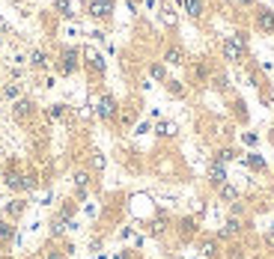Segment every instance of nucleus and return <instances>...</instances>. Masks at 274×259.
<instances>
[{"mask_svg": "<svg viewBox=\"0 0 274 259\" xmlns=\"http://www.w3.org/2000/svg\"><path fill=\"white\" fill-rule=\"evenodd\" d=\"M209 182H212L215 188H221L223 182H226V170H223V164H218V161H215V164L209 167Z\"/></svg>", "mask_w": 274, "mask_h": 259, "instance_id": "obj_5", "label": "nucleus"}, {"mask_svg": "<svg viewBox=\"0 0 274 259\" xmlns=\"http://www.w3.org/2000/svg\"><path fill=\"white\" fill-rule=\"evenodd\" d=\"M45 259H66V256H63V253H57V250H48V253H45Z\"/></svg>", "mask_w": 274, "mask_h": 259, "instance_id": "obj_22", "label": "nucleus"}, {"mask_svg": "<svg viewBox=\"0 0 274 259\" xmlns=\"http://www.w3.org/2000/svg\"><path fill=\"white\" fill-rule=\"evenodd\" d=\"M57 9H60L63 15H72V6H68V0H60V3H57Z\"/></svg>", "mask_w": 274, "mask_h": 259, "instance_id": "obj_18", "label": "nucleus"}, {"mask_svg": "<svg viewBox=\"0 0 274 259\" xmlns=\"http://www.w3.org/2000/svg\"><path fill=\"white\" fill-rule=\"evenodd\" d=\"M30 110H33V102L30 99H18L15 102V116L21 120V116H30Z\"/></svg>", "mask_w": 274, "mask_h": 259, "instance_id": "obj_10", "label": "nucleus"}, {"mask_svg": "<svg viewBox=\"0 0 274 259\" xmlns=\"http://www.w3.org/2000/svg\"><path fill=\"white\" fill-rule=\"evenodd\" d=\"M233 158H236V152H233V149H221V152L215 155V161H218V164H226V161H233Z\"/></svg>", "mask_w": 274, "mask_h": 259, "instance_id": "obj_15", "label": "nucleus"}, {"mask_svg": "<svg viewBox=\"0 0 274 259\" xmlns=\"http://www.w3.org/2000/svg\"><path fill=\"white\" fill-rule=\"evenodd\" d=\"M164 63H170V66H182V63H185V51H182L179 45H170V48L164 51Z\"/></svg>", "mask_w": 274, "mask_h": 259, "instance_id": "obj_6", "label": "nucleus"}, {"mask_svg": "<svg viewBox=\"0 0 274 259\" xmlns=\"http://www.w3.org/2000/svg\"><path fill=\"white\" fill-rule=\"evenodd\" d=\"M152 75L155 78H164V66H152Z\"/></svg>", "mask_w": 274, "mask_h": 259, "instance_id": "obj_23", "label": "nucleus"}, {"mask_svg": "<svg viewBox=\"0 0 274 259\" xmlns=\"http://www.w3.org/2000/svg\"><path fill=\"white\" fill-rule=\"evenodd\" d=\"M241 57H244V36H230V39H223V60H230V63H239Z\"/></svg>", "mask_w": 274, "mask_h": 259, "instance_id": "obj_1", "label": "nucleus"}, {"mask_svg": "<svg viewBox=\"0 0 274 259\" xmlns=\"http://www.w3.org/2000/svg\"><path fill=\"white\" fill-rule=\"evenodd\" d=\"M21 211H24V203H21V200H15V203L9 206V215H21Z\"/></svg>", "mask_w": 274, "mask_h": 259, "instance_id": "obj_17", "label": "nucleus"}, {"mask_svg": "<svg viewBox=\"0 0 274 259\" xmlns=\"http://www.w3.org/2000/svg\"><path fill=\"white\" fill-rule=\"evenodd\" d=\"M218 194H221L223 203H236V200H239V188H233L230 182H223L221 188H218Z\"/></svg>", "mask_w": 274, "mask_h": 259, "instance_id": "obj_8", "label": "nucleus"}, {"mask_svg": "<svg viewBox=\"0 0 274 259\" xmlns=\"http://www.w3.org/2000/svg\"><path fill=\"white\" fill-rule=\"evenodd\" d=\"M113 9V0H93L89 3V15L93 18H107Z\"/></svg>", "mask_w": 274, "mask_h": 259, "instance_id": "obj_4", "label": "nucleus"}, {"mask_svg": "<svg viewBox=\"0 0 274 259\" xmlns=\"http://www.w3.org/2000/svg\"><path fill=\"white\" fill-rule=\"evenodd\" d=\"M0 92H3V99H18V96H21V86L6 84V86H0Z\"/></svg>", "mask_w": 274, "mask_h": 259, "instance_id": "obj_12", "label": "nucleus"}, {"mask_svg": "<svg viewBox=\"0 0 274 259\" xmlns=\"http://www.w3.org/2000/svg\"><path fill=\"white\" fill-rule=\"evenodd\" d=\"M75 185H78V191L84 194V191H86V185H89V173L78 170V173H75Z\"/></svg>", "mask_w": 274, "mask_h": 259, "instance_id": "obj_14", "label": "nucleus"}, {"mask_svg": "<svg viewBox=\"0 0 274 259\" xmlns=\"http://www.w3.org/2000/svg\"><path fill=\"white\" fill-rule=\"evenodd\" d=\"M185 9H188L191 18H200L203 15V0H185Z\"/></svg>", "mask_w": 274, "mask_h": 259, "instance_id": "obj_11", "label": "nucleus"}, {"mask_svg": "<svg viewBox=\"0 0 274 259\" xmlns=\"http://www.w3.org/2000/svg\"><path fill=\"white\" fill-rule=\"evenodd\" d=\"M241 3H254V0H241Z\"/></svg>", "mask_w": 274, "mask_h": 259, "instance_id": "obj_24", "label": "nucleus"}, {"mask_svg": "<svg viewBox=\"0 0 274 259\" xmlns=\"http://www.w3.org/2000/svg\"><path fill=\"white\" fill-rule=\"evenodd\" d=\"M78 69V51H63V72H75Z\"/></svg>", "mask_w": 274, "mask_h": 259, "instance_id": "obj_9", "label": "nucleus"}, {"mask_svg": "<svg viewBox=\"0 0 274 259\" xmlns=\"http://www.w3.org/2000/svg\"><path fill=\"white\" fill-rule=\"evenodd\" d=\"M12 236H15V226L9 224V221H3V224H0V242H9Z\"/></svg>", "mask_w": 274, "mask_h": 259, "instance_id": "obj_13", "label": "nucleus"}, {"mask_svg": "<svg viewBox=\"0 0 274 259\" xmlns=\"http://www.w3.org/2000/svg\"><path fill=\"white\" fill-rule=\"evenodd\" d=\"M99 116H102V120H113V116H117V102H113V96H102V99H99Z\"/></svg>", "mask_w": 274, "mask_h": 259, "instance_id": "obj_3", "label": "nucleus"}, {"mask_svg": "<svg viewBox=\"0 0 274 259\" xmlns=\"http://www.w3.org/2000/svg\"><path fill=\"white\" fill-rule=\"evenodd\" d=\"M215 253H218V247L209 242V244H206V256H215Z\"/></svg>", "mask_w": 274, "mask_h": 259, "instance_id": "obj_21", "label": "nucleus"}, {"mask_svg": "<svg viewBox=\"0 0 274 259\" xmlns=\"http://www.w3.org/2000/svg\"><path fill=\"white\" fill-rule=\"evenodd\" d=\"M254 21H257V27L262 30V33H274V12H271V9L259 6L257 15H254Z\"/></svg>", "mask_w": 274, "mask_h": 259, "instance_id": "obj_2", "label": "nucleus"}, {"mask_svg": "<svg viewBox=\"0 0 274 259\" xmlns=\"http://www.w3.org/2000/svg\"><path fill=\"white\" fill-rule=\"evenodd\" d=\"M51 116H54V120H60V116H63V104H54V110H51Z\"/></svg>", "mask_w": 274, "mask_h": 259, "instance_id": "obj_20", "label": "nucleus"}, {"mask_svg": "<svg viewBox=\"0 0 274 259\" xmlns=\"http://www.w3.org/2000/svg\"><path fill=\"white\" fill-rule=\"evenodd\" d=\"M158 134H161V137H167V134H173V125H167V122H164V125H158Z\"/></svg>", "mask_w": 274, "mask_h": 259, "instance_id": "obj_19", "label": "nucleus"}, {"mask_svg": "<svg viewBox=\"0 0 274 259\" xmlns=\"http://www.w3.org/2000/svg\"><path fill=\"white\" fill-rule=\"evenodd\" d=\"M239 229H241V224L236 221V218H230V221H226V229H223V236H236Z\"/></svg>", "mask_w": 274, "mask_h": 259, "instance_id": "obj_16", "label": "nucleus"}, {"mask_svg": "<svg viewBox=\"0 0 274 259\" xmlns=\"http://www.w3.org/2000/svg\"><path fill=\"white\" fill-rule=\"evenodd\" d=\"M30 66H33V69H48V66H51V57L42 51V48H36V51L30 54Z\"/></svg>", "mask_w": 274, "mask_h": 259, "instance_id": "obj_7", "label": "nucleus"}]
</instances>
